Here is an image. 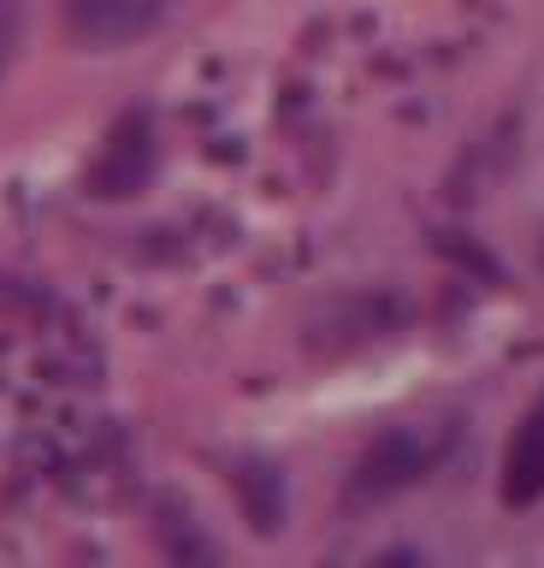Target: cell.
<instances>
[{
    "instance_id": "cell-1",
    "label": "cell",
    "mask_w": 544,
    "mask_h": 568,
    "mask_svg": "<svg viewBox=\"0 0 544 568\" xmlns=\"http://www.w3.org/2000/svg\"><path fill=\"white\" fill-rule=\"evenodd\" d=\"M432 462H438L432 438H420L414 426H391V433H379L361 450L356 474H349V497H356V504H384V497L420 486V479L432 474Z\"/></svg>"
},
{
    "instance_id": "cell-2",
    "label": "cell",
    "mask_w": 544,
    "mask_h": 568,
    "mask_svg": "<svg viewBox=\"0 0 544 568\" xmlns=\"http://www.w3.org/2000/svg\"><path fill=\"white\" fill-rule=\"evenodd\" d=\"M148 172H154V131H148L143 113H131V119L113 124L107 149H101V160L90 166V190L107 195V202H119V195L143 190Z\"/></svg>"
},
{
    "instance_id": "cell-3",
    "label": "cell",
    "mask_w": 544,
    "mask_h": 568,
    "mask_svg": "<svg viewBox=\"0 0 544 568\" xmlns=\"http://www.w3.org/2000/svg\"><path fill=\"white\" fill-rule=\"evenodd\" d=\"M538 497H544V397L521 415L515 438L503 450V504L533 509Z\"/></svg>"
},
{
    "instance_id": "cell-4",
    "label": "cell",
    "mask_w": 544,
    "mask_h": 568,
    "mask_svg": "<svg viewBox=\"0 0 544 568\" xmlns=\"http://www.w3.org/2000/svg\"><path fill=\"white\" fill-rule=\"evenodd\" d=\"M154 539L166 550V568H219L214 532H207L196 521V509L178 504V497H161V504H154Z\"/></svg>"
},
{
    "instance_id": "cell-5",
    "label": "cell",
    "mask_w": 544,
    "mask_h": 568,
    "mask_svg": "<svg viewBox=\"0 0 544 568\" xmlns=\"http://www.w3.org/2000/svg\"><path fill=\"white\" fill-rule=\"evenodd\" d=\"M232 491L243 504V521H249L260 539H273V532L285 527V474H278L267 456H243L232 468Z\"/></svg>"
},
{
    "instance_id": "cell-6",
    "label": "cell",
    "mask_w": 544,
    "mask_h": 568,
    "mask_svg": "<svg viewBox=\"0 0 544 568\" xmlns=\"http://www.w3.org/2000/svg\"><path fill=\"white\" fill-rule=\"evenodd\" d=\"M119 7H125V0H72V12H78L83 30H113Z\"/></svg>"
},
{
    "instance_id": "cell-7",
    "label": "cell",
    "mask_w": 544,
    "mask_h": 568,
    "mask_svg": "<svg viewBox=\"0 0 544 568\" xmlns=\"http://www.w3.org/2000/svg\"><path fill=\"white\" fill-rule=\"evenodd\" d=\"M373 568H420V557H414L409 545H391L384 557H373Z\"/></svg>"
},
{
    "instance_id": "cell-8",
    "label": "cell",
    "mask_w": 544,
    "mask_h": 568,
    "mask_svg": "<svg viewBox=\"0 0 544 568\" xmlns=\"http://www.w3.org/2000/svg\"><path fill=\"white\" fill-rule=\"evenodd\" d=\"M538 266H544V248H538Z\"/></svg>"
}]
</instances>
